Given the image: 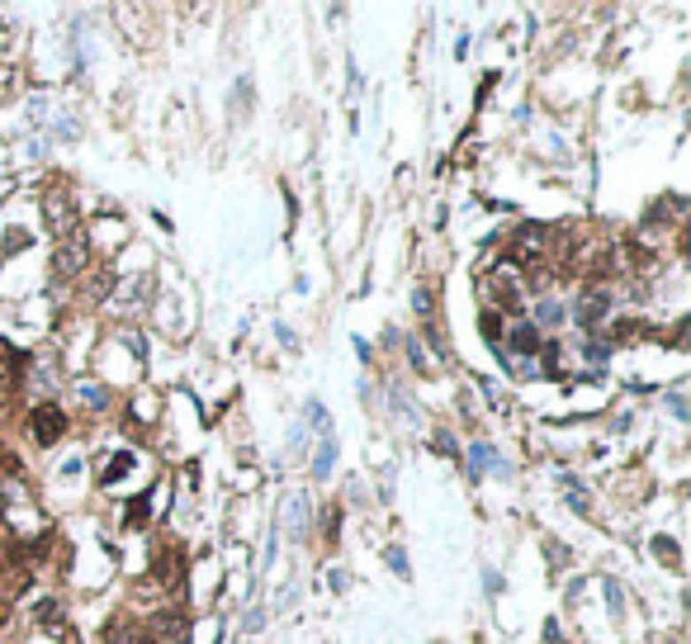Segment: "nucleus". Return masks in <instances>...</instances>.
<instances>
[{
	"label": "nucleus",
	"instance_id": "12",
	"mask_svg": "<svg viewBox=\"0 0 691 644\" xmlns=\"http://www.w3.org/2000/svg\"><path fill=\"white\" fill-rule=\"evenodd\" d=\"M469 469H474V474H478V469H502V474H507V464L497 460L488 446H474V450H469Z\"/></svg>",
	"mask_w": 691,
	"mask_h": 644
},
{
	"label": "nucleus",
	"instance_id": "3",
	"mask_svg": "<svg viewBox=\"0 0 691 644\" xmlns=\"http://www.w3.org/2000/svg\"><path fill=\"white\" fill-rule=\"evenodd\" d=\"M511 256H516L521 266H540L545 261V232L535 223H526L516 232V242H511Z\"/></svg>",
	"mask_w": 691,
	"mask_h": 644
},
{
	"label": "nucleus",
	"instance_id": "4",
	"mask_svg": "<svg viewBox=\"0 0 691 644\" xmlns=\"http://www.w3.org/2000/svg\"><path fill=\"white\" fill-rule=\"evenodd\" d=\"M147 635H151V644H185L190 640V625H185V616L181 611H166V616H157V621H151V630H147Z\"/></svg>",
	"mask_w": 691,
	"mask_h": 644
},
{
	"label": "nucleus",
	"instance_id": "8",
	"mask_svg": "<svg viewBox=\"0 0 691 644\" xmlns=\"http://www.w3.org/2000/svg\"><path fill=\"white\" fill-rule=\"evenodd\" d=\"M24 361H29L24 351H15L10 341H0V379H19L24 375Z\"/></svg>",
	"mask_w": 691,
	"mask_h": 644
},
{
	"label": "nucleus",
	"instance_id": "9",
	"mask_svg": "<svg viewBox=\"0 0 691 644\" xmlns=\"http://www.w3.org/2000/svg\"><path fill=\"white\" fill-rule=\"evenodd\" d=\"M151 573L166 583H181V559H175V550L166 545V550H157V559H151Z\"/></svg>",
	"mask_w": 691,
	"mask_h": 644
},
{
	"label": "nucleus",
	"instance_id": "5",
	"mask_svg": "<svg viewBox=\"0 0 691 644\" xmlns=\"http://www.w3.org/2000/svg\"><path fill=\"white\" fill-rule=\"evenodd\" d=\"M109 644H151V635H147V625L128 621V616H114L109 621Z\"/></svg>",
	"mask_w": 691,
	"mask_h": 644
},
{
	"label": "nucleus",
	"instance_id": "17",
	"mask_svg": "<svg viewBox=\"0 0 691 644\" xmlns=\"http://www.w3.org/2000/svg\"><path fill=\"white\" fill-rule=\"evenodd\" d=\"M412 304H417V313H431V294L417 290V294H412Z\"/></svg>",
	"mask_w": 691,
	"mask_h": 644
},
{
	"label": "nucleus",
	"instance_id": "13",
	"mask_svg": "<svg viewBox=\"0 0 691 644\" xmlns=\"http://www.w3.org/2000/svg\"><path fill=\"white\" fill-rule=\"evenodd\" d=\"M511 346L516 351H540V332H535V327H516V332H511Z\"/></svg>",
	"mask_w": 691,
	"mask_h": 644
},
{
	"label": "nucleus",
	"instance_id": "2",
	"mask_svg": "<svg viewBox=\"0 0 691 644\" xmlns=\"http://www.w3.org/2000/svg\"><path fill=\"white\" fill-rule=\"evenodd\" d=\"M29 431H34V441L38 446H52V441H62V431H66V413L58 403H43L38 413L29 417Z\"/></svg>",
	"mask_w": 691,
	"mask_h": 644
},
{
	"label": "nucleus",
	"instance_id": "10",
	"mask_svg": "<svg viewBox=\"0 0 691 644\" xmlns=\"http://www.w3.org/2000/svg\"><path fill=\"white\" fill-rule=\"evenodd\" d=\"M488 294H493L502 308H516V304H521V299H516V284L502 280V275H493V280H488Z\"/></svg>",
	"mask_w": 691,
	"mask_h": 644
},
{
	"label": "nucleus",
	"instance_id": "14",
	"mask_svg": "<svg viewBox=\"0 0 691 644\" xmlns=\"http://www.w3.org/2000/svg\"><path fill=\"white\" fill-rule=\"evenodd\" d=\"M497 327H502V322H497V313H483V337H488V346L502 355V332H497Z\"/></svg>",
	"mask_w": 691,
	"mask_h": 644
},
{
	"label": "nucleus",
	"instance_id": "7",
	"mask_svg": "<svg viewBox=\"0 0 691 644\" xmlns=\"http://www.w3.org/2000/svg\"><path fill=\"white\" fill-rule=\"evenodd\" d=\"M81 266H86V246H81V242H66L62 252H58V261H52L58 275H76Z\"/></svg>",
	"mask_w": 691,
	"mask_h": 644
},
{
	"label": "nucleus",
	"instance_id": "16",
	"mask_svg": "<svg viewBox=\"0 0 691 644\" xmlns=\"http://www.w3.org/2000/svg\"><path fill=\"white\" fill-rule=\"evenodd\" d=\"M128 522H133V526H143V522H147V498H137V502L128 507Z\"/></svg>",
	"mask_w": 691,
	"mask_h": 644
},
{
	"label": "nucleus",
	"instance_id": "15",
	"mask_svg": "<svg viewBox=\"0 0 691 644\" xmlns=\"http://www.w3.org/2000/svg\"><path fill=\"white\" fill-rule=\"evenodd\" d=\"M389 564H393L398 578H408V559H403V550H398V545H389Z\"/></svg>",
	"mask_w": 691,
	"mask_h": 644
},
{
	"label": "nucleus",
	"instance_id": "1",
	"mask_svg": "<svg viewBox=\"0 0 691 644\" xmlns=\"http://www.w3.org/2000/svg\"><path fill=\"white\" fill-rule=\"evenodd\" d=\"M43 209H48V223L58 237H72L76 232V218H72V195H66V185H52L43 195Z\"/></svg>",
	"mask_w": 691,
	"mask_h": 644
},
{
	"label": "nucleus",
	"instance_id": "18",
	"mask_svg": "<svg viewBox=\"0 0 691 644\" xmlns=\"http://www.w3.org/2000/svg\"><path fill=\"white\" fill-rule=\"evenodd\" d=\"M38 621H58V601H43V607H38Z\"/></svg>",
	"mask_w": 691,
	"mask_h": 644
},
{
	"label": "nucleus",
	"instance_id": "6",
	"mask_svg": "<svg viewBox=\"0 0 691 644\" xmlns=\"http://www.w3.org/2000/svg\"><path fill=\"white\" fill-rule=\"evenodd\" d=\"M606 308H611V294H606V290H587L583 299H578V327H592Z\"/></svg>",
	"mask_w": 691,
	"mask_h": 644
},
{
	"label": "nucleus",
	"instance_id": "11",
	"mask_svg": "<svg viewBox=\"0 0 691 644\" xmlns=\"http://www.w3.org/2000/svg\"><path fill=\"white\" fill-rule=\"evenodd\" d=\"M331 460H337V441L322 436V446H317V460H313V478H327L331 474Z\"/></svg>",
	"mask_w": 691,
	"mask_h": 644
},
{
	"label": "nucleus",
	"instance_id": "19",
	"mask_svg": "<svg viewBox=\"0 0 691 644\" xmlns=\"http://www.w3.org/2000/svg\"><path fill=\"white\" fill-rule=\"evenodd\" d=\"M408 355H412V365H417V369H426V355H422V346H417V341H412V346H408Z\"/></svg>",
	"mask_w": 691,
	"mask_h": 644
}]
</instances>
